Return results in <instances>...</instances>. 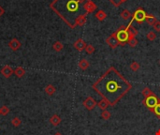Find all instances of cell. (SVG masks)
Instances as JSON below:
<instances>
[{"label": "cell", "instance_id": "obj_16", "mask_svg": "<svg viewBox=\"0 0 160 135\" xmlns=\"http://www.w3.org/2000/svg\"><path fill=\"white\" fill-rule=\"evenodd\" d=\"M95 18H97V19L98 20V21L103 22L104 20H105V19L107 18V14H106V12H105L104 10H99L97 11V13L95 14Z\"/></svg>", "mask_w": 160, "mask_h": 135}, {"label": "cell", "instance_id": "obj_3", "mask_svg": "<svg viewBox=\"0 0 160 135\" xmlns=\"http://www.w3.org/2000/svg\"><path fill=\"white\" fill-rule=\"evenodd\" d=\"M115 35H116V38L122 46H124V44L126 43L129 39V35L126 30V26L125 25L120 26L119 28L115 31Z\"/></svg>", "mask_w": 160, "mask_h": 135}, {"label": "cell", "instance_id": "obj_28", "mask_svg": "<svg viewBox=\"0 0 160 135\" xmlns=\"http://www.w3.org/2000/svg\"><path fill=\"white\" fill-rule=\"evenodd\" d=\"M139 68H141V65H139V63L136 62V61H133L130 64V70L132 71H138L139 70Z\"/></svg>", "mask_w": 160, "mask_h": 135}, {"label": "cell", "instance_id": "obj_31", "mask_svg": "<svg viewBox=\"0 0 160 135\" xmlns=\"http://www.w3.org/2000/svg\"><path fill=\"white\" fill-rule=\"evenodd\" d=\"M95 51V48L92 45V44H87L86 47H85V52L88 54H94Z\"/></svg>", "mask_w": 160, "mask_h": 135}, {"label": "cell", "instance_id": "obj_26", "mask_svg": "<svg viewBox=\"0 0 160 135\" xmlns=\"http://www.w3.org/2000/svg\"><path fill=\"white\" fill-rule=\"evenodd\" d=\"M127 43H128V45L131 48H135L138 45V39L136 38H129L128 41H127Z\"/></svg>", "mask_w": 160, "mask_h": 135}, {"label": "cell", "instance_id": "obj_9", "mask_svg": "<svg viewBox=\"0 0 160 135\" xmlns=\"http://www.w3.org/2000/svg\"><path fill=\"white\" fill-rule=\"evenodd\" d=\"M86 42L83 41L82 39H78L77 41H76L74 43H73V46L74 48L79 51V52H82L83 50H85V47H86Z\"/></svg>", "mask_w": 160, "mask_h": 135}, {"label": "cell", "instance_id": "obj_7", "mask_svg": "<svg viewBox=\"0 0 160 135\" xmlns=\"http://www.w3.org/2000/svg\"><path fill=\"white\" fill-rule=\"evenodd\" d=\"M82 104H83V106H84L85 109H87L88 111H92L95 108V106H98V102L95 101V98H93L92 97H88L83 101Z\"/></svg>", "mask_w": 160, "mask_h": 135}, {"label": "cell", "instance_id": "obj_21", "mask_svg": "<svg viewBox=\"0 0 160 135\" xmlns=\"http://www.w3.org/2000/svg\"><path fill=\"white\" fill-rule=\"evenodd\" d=\"M64 48V45L61 41H55L53 44V49L55 52H61Z\"/></svg>", "mask_w": 160, "mask_h": 135}, {"label": "cell", "instance_id": "obj_35", "mask_svg": "<svg viewBox=\"0 0 160 135\" xmlns=\"http://www.w3.org/2000/svg\"><path fill=\"white\" fill-rule=\"evenodd\" d=\"M155 135H160V129L158 130H157V132L155 133Z\"/></svg>", "mask_w": 160, "mask_h": 135}, {"label": "cell", "instance_id": "obj_6", "mask_svg": "<svg viewBox=\"0 0 160 135\" xmlns=\"http://www.w3.org/2000/svg\"><path fill=\"white\" fill-rule=\"evenodd\" d=\"M106 43L111 47V49H116L119 45H121L120 44L119 41L117 39V38H116L115 32H113L111 36H109V37L106 39Z\"/></svg>", "mask_w": 160, "mask_h": 135}, {"label": "cell", "instance_id": "obj_2", "mask_svg": "<svg viewBox=\"0 0 160 135\" xmlns=\"http://www.w3.org/2000/svg\"><path fill=\"white\" fill-rule=\"evenodd\" d=\"M88 0H54L50 4V8L63 20L66 25L71 29H74L76 27V19L86 13L84 4Z\"/></svg>", "mask_w": 160, "mask_h": 135}, {"label": "cell", "instance_id": "obj_36", "mask_svg": "<svg viewBox=\"0 0 160 135\" xmlns=\"http://www.w3.org/2000/svg\"><path fill=\"white\" fill-rule=\"evenodd\" d=\"M54 135H63V134H62V133H60V132H55Z\"/></svg>", "mask_w": 160, "mask_h": 135}, {"label": "cell", "instance_id": "obj_23", "mask_svg": "<svg viewBox=\"0 0 160 135\" xmlns=\"http://www.w3.org/2000/svg\"><path fill=\"white\" fill-rule=\"evenodd\" d=\"M10 110L9 107H7L6 105H3L0 107V114H2V116H8V114H10Z\"/></svg>", "mask_w": 160, "mask_h": 135}, {"label": "cell", "instance_id": "obj_32", "mask_svg": "<svg viewBox=\"0 0 160 135\" xmlns=\"http://www.w3.org/2000/svg\"><path fill=\"white\" fill-rule=\"evenodd\" d=\"M109 1H110L111 4H113V6L116 7V8H118V7L122 4V3H121V0H109Z\"/></svg>", "mask_w": 160, "mask_h": 135}, {"label": "cell", "instance_id": "obj_20", "mask_svg": "<svg viewBox=\"0 0 160 135\" xmlns=\"http://www.w3.org/2000/svg\"><path fill=\"white\" fill-rule=\"evenodd\" d=\"M108 106H110L109 102H108L107 101H105V100H103V98H102L100 101L98 102V107L99 109H101L102 111L106 110L108 108Z\"/></svg>", "mask_w": 160, "mask_h": 135}, {"label": "cell", "instance_id": "obj_11", "mask_svg": "<svg viewBox=\"0 0 160 135\" xmlns=\"http://www.w3.org/2000/svg\"><path fill=\"white\" fill-rule=\"evenodd\" d=\"M22 46V43L20 42L17 39H12L11 41L9 42V47L12 50V51H18Z\"/></svg>", "mask_w": 160, "mask_h": 135}, {"label": "cell", "instance_id": "obj_22", "mask_svg": "<svg viewBox=\"0 0 160 135\" xmlns=\"http://www.w3.org/2000/svg\"><path fill=\"white\" fill-rule=\"evenodd\" d=\"M145 21L147 22V23H148L149 25L154 26V25L155 23V22L157 21V18H155V17L154 16V15H148Z\"/></svg>", "mask_w": 160, "mask_h": 135}, {"label": "cell", "instance_id": "obj_25", "mask_svg": "<svg viewBox=\"0 0 160 135\" xmlns=\"http://www.w3.org/2000/svg\"><path fill=\"white\" fill-rule=\"evenodd\" d=\"M141 94L144 98H147V97L151 96L152 94H154V92L149 88V87H144V88H143L142 91H141Z\"/></svg>", "mask_w": 160, "mask_h": 135}, {"label": "cell", "instance_id": "obj_37", "mask_svg": "<svg viewBox=\"0 0 160 135\" xmlns=\"http://www.w3.org/2000/svg\"><path fill=\"white\" fill-rule=\"evenodd\" d=\"M126 1H127V0H121V3H125Z\"/></svg>", "mask_w": 160, "mask_h": 135}, {"label": "cell", "instance_id": "obj_34", "mask_svg": "<svg viewBox=\"0 0 160 135\" xmlns=\"http://www.w3.org/2000/svg\"><path fill=\"white\" fill-rule=\"evenodd\" d=\"M4 12H5V10H4V9H3L1 6H0V17H1L2 15L4 14Z\"/></svg>", "mask_w": 160, "mask_h": 135}, {"label": "cell", "instance_id": "obj_8", "mask_svg": "<svg viewBox=\"0 0 160 135\" xmlns=\"http://www.w3.org/2000/svg\"><path fill=\"white\" fill-rule=\"evenodd\" d=\"M97 9H98V6L95 5V3L92 1V0H88V1L84 4V10L87 14L93 13Z\"/></svg>", "mask_w": 160, "mask_h": 135}, {"label": "cell", "instance_id": "obj_24", "mask_svg": "<svg viewBox=\"0 0 160 135\" xmlns=\"http://www.w3.org/2000/svg\"><path fill=\"white\" fill-rule=\"evenodd\" d=\"M146 38L148 39V41H154L157 39V34H155V32H154V31H149V32L147 33L146 35Z\"/></svg>", "mask_w": 160, "mask_h": 135}, {"label": "cell", "instance_id": "obj_30", "mask_svg": "<svg viewBox=\"0 0 160 135\" xmlns=\"http://www.w3.org/2000/svg\"><path fill=\"white\" fill-rule=\"evenodd\" d=\"M152 113H154L155 116L160 118V100H159V102L157 103V105L155 107L153 111H152Z\"/></svg>", "mask_w": 160, "mask_h": 135}, {"label": "cell", "instance_id": "obj_29", "mask_svg": "<svg viewBox=\"0 0 160 135\" xmlns=\"http://www.w3.org/2000/svg\"><path fill=\"white\" fill-rule=\"evenodd\" d=\"M21 124H22V120L19 117H14L12 118V120H11V125L15 127V128H18Z\"/></svg>", "mask_w": 160, "mask_h": 135}, {"label": "cell", "instance_id": "obj_10", "mask_svg": "<svg viewBox=\"0 0 160 135\" xmlns=\"http://www.w3.org/2000/svg\"><path fill=\"white\" fill-rule=\"evenodd\" d=\"M0 72H1V74L5 78H10L11 75L13 74L14 70H12V68H11L10 66H5V67H3L1 69Z\"/></svg>", "mask_w": 160, "mask_h": 135}, {"label": "cell", "instance_id": "obj_14", "mask_svg": "<svg viewBox=\"0 0 160 135\" xmlns=\"http://www.w3.org/2000/svg\"><path fill=\"white\" fill-rule=\"evenodd\" d=\"M49 121L53 126L56 127L60 124V123H61V117H60L58 114H53V116L50 117Z\"/></svg>", "mask_w": 160, "mask_h": 135}, {"label": "cell", "instance_id": "obj_4", "mask_svg": "<svg viewBox=\"0 0 160 135\" xmlns=\"http://www.w3.org/2000/svg\"><path fill=\"white\" fill-rule=\"evenodd\" d=\"M158 102H159V98H157V95L154 93V94H152L151 96L143 98L142 104L144 105L145 107H147V108L152 112V111L154 110L155 107L157 105Z\"/></svg>", "mask_w": 160, "mask_h": 135}, {"label": "cell", "instance_id": "obj_18", "mask_svg": "<svg viewBox=\"0 0 160 135\" xmlns=\"http://www.w3.org/2000/svg\"><path fill=\"white\" fill-rule=\"evenodd\" d=\"M55 92H56V88H55L53 85H48L45 87V93L48 96H53Z\"/></svg>", "mask_w": 160, "mask_h": 135}, {"label": "cell", "instance_id": "obj_15", "mask_svg": "<svg viewBox=\"0 0 160 135\" xmlns=\"http://www.w3.org/2000/svg\"><path fill=\"white\" fill-rule=\"evenodd\" d=\"M89 66H90L89 62H88V60H87V59H85V58L81 59L80 62H79V68L82 70H86L88 68H89Z\"/></svg>", "mask_w": 160, "mask_h": 135}, {"label": "cell", "instance_id": "obj_33", "mask_svg": "<svg viewBox=\"0 0 160 135\" xmlns=\"http://www.w3.org/2000/svg\"><path fill=\"white\" fill-rule=\"evenodd\" d=\"M154 29L157 31V32H160V21H157L154 25Z\"/></svg>", "mask_w": 160, "mask_h": 135}, {"label": "cell", "instance_id": "obj_13", "mask_svg": "<svg viewBox=\"0 0 160 135\" xmlns=\"http://www.w3.org/2000/svg\"><path fill=\"white\" fill-rule=\"evenodd\" d=\"M126 30H127V32H128L129 38H135L136 36L139 34V31L136 29L134 26H132V23H128V25H127Z\"/></svg>", "mask_w": 160, "mask_h": 135}, {"label": "cell", "instance_id": "obj_19", "mask_svg": "<svg viewBox=\"0 0 160 135\" xmlns=\"http://www.w3.org/2000/svg\"><path fill=\"white\" fill-rule=\"evenodd\" d=\"M120 16H121V18H123V20H125V21H127L128 19H130V17H132V14L130 13L129 10H124L122 12L120 13Z\"/></svg>", "mask_w": 160, "mask_h": 135}, {"label": "cell", "instance_id": "obj_27", "mask_svg": "<svg viewBox=\"0 0 160 135\" xmlns=\"http://www.w3.org/2000/svg\"><path fill=\"white\" fill-rule=\"evenodd\" d=\"M101 117L104 119V120H109V119L111 117V113L108 110H104L101 113Z\"/></svg>", "mask_w": 160, "mask_h": 135}, {"label": "cell", "instance_id": "obj_17", "mask_svg": "<svg viewBox=\"0 0 160 135\" xmlns=\"http://www.w3.org/2000/svg\"><path fill=\"white\" fill-rule=\"evenodd\" d=\"M14 74L18 78H22V77H23L25 75V70L23 69V68H22V67H18V68H16V69H15Z\"/></svg>", "mask_w": 160, "mask_h": 135}, {"label": "cell", "instance_id": "obj_12", "mask_svg": "<svg viewBox=\"0 0 160 135\" xmlns=\"http://www.w3.org/2000/svg\"><path fill=\"white\" fill-rule=\"evenodd\" d=\"M86 19H87V14H82L81 16H79L75 21V25L76 26H82L85 25L86 23Z\"/></svg>", "mask_w": 160, "mask_h": 135}, {"label": "cell", "instance_id": "obj_1", "mask_svg": "<svg viewBox=\"0 0 160 135\" xmlns=\"http://www.w3.org/2000/svg\"><path fill=\"white\" fill-rule=\"evenodd\" d=\"M92 88L113 107L129 92L132 85L114 67H111L94 83Z\"/></svg>", "mask_w": 160, "mask_h": 135}, {"label": "cell", "instance_id": "obj_38", "mask_svg": "<svg viewBox=\"0 0 160 135\" xmlns=\"http://www.w3.org/2000/svg\"><path fill=\"white\" fill-rule=\"evenodd\" d=\"M159 65H160V59H159Z\"/></svg>", "mask_w": 160, "mask_h": 135}, {"label": "cell", "instance_id": "obj_5", "mask_svg": "<svg viewBox=\"0 0 160 135\" xmlns=\"http://www.w3.org/2000/svg\"><path fill=\"white\" fill-rule=\"evenodd\" d=\"M148 15L146 14V12L143 10L142 8H139V9L135 11V12L132 14V19H131V23H133L134 21H137L139 23H142L145 21Z\"/></svg>", "mask_w": 160, "mask_h": 135}]
</instances>
